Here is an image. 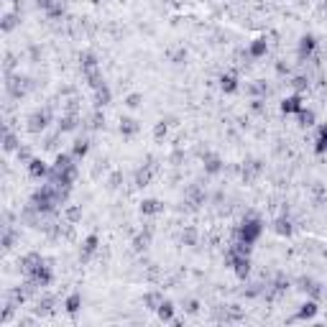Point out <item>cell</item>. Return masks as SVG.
I'll return each instance as SVG.
<instances>
[{"label":"cell","mask_w":327,"mask_h":327,"mask_svg":"<svg viewBox=\"0 0 327 327\" xmlns=\"http://www.w3.org/2000/svg\"><path fill=\"white\" fill-rule=\"evenodd\" d=\"M261 235H263V220L256 215V212H246L243 222H240L238 230H235V238L243 240V243H251V246H253Z\"/></svg>","instance_id":"1"},{"label":"cell","mask_w":327,"mask_h":327,"mask_svg":"<svg viewBox=\"0 0 327 327\" xmlns=\"http://www.w3.org/2000/svg\"><path fill=\"white\" fill-rule=\"evenodd\" d=\"M49 123H51V110L49 108H39V110H33L31 115H28V121H26V131L33 133V135H39V133H44L49 128Z\"/></svg>","instance_id":"2"},{"label":"cell","mask_w":327,"mask_h":327,"mask_svg":"<svg viewBox=\"0 0 327 327\" xmlns=\"http://www.w3.org/2000/svg\"><path fill=\"white\" fill-rule=\"evenodd\" d=\"M225 266L235 271V276L240 281H246L251 276V256H240V253H233L228 251V259H225Z\"/></svg>","instance_id":"3"},{"label":"cell","mask_w":327,"mask_h":327,"mask_svg":"<svg viewBox=\"0 0 327 327\" xmlns=\"http://www.w3.org/2000/svg\"><path fill=\"white\" fill-rule=\"evenodd\" d=\"M317 315H320V302H317V299H307V302L297 309V315L289 317V322H307V320H315Z\"/></svg>","instance_id":"4"},{"label":"cell","mask_w":327,"mask_h":327,"mask_svg":"<svg viewBox=\"0 0 327 327\" xmlns=\"http://www.w3.org/2000/svg\"><path fill=\"white\" fill-rule=\"evenodd\" d=\"M97 248H100V235H97V233H90V235L82 240V248H79V263L92 261V256L97 253Z\"/></svg>","instance_id":"5"},{"label":"cell","mask_w":327,"mask_h":327,"mask_svg":"<svg viewBox=\"0 0 327 327\" xmlns=\"http://www.w3.org/2000/svg\"><path fill=\"white\" fill-rule=\"evenodd\" d=\"M315 51H317V36H315V33H304V36L299 39V46H297V57H299V62L312 59Z\"/></svg>","instance_id":"6"},{"label":"cell","mask_w":327,"mask_h":327,"mask_svg":"<svg viewBox=\"0 0 327 327\" xmlns=\"http://www.w3.org/2000/svg\"><path fill=\"white\" fill-rule=\"evenodd\" d=\"M26 169H28V177H31V179H49V171H51V166H49L44 159H39V156H33V159L26 164Z\"/></svg>","instance_id":"7"},{"label":"cell","mask_w":327,"mask_h":327,"mask_svg":"<svg viewBox=\"0 0 327 327\" xmlns=\"http://www.w3.org/2000/svg\"><path fill=\"white\" fill-rule=\"evenodd\" d=\"M302 108H304V100H302V95H299V92L286 95V97L281 100V105H279V110H281L284 115H297Z\"/></svg>","instance_id":"8"},{"label":"cell","mask_w":327,"mask_h":327,"mask_svg":"<svg viewBox=\"0 0 327 327\" xmlns=\"http://www.w3.org/2000/svg\"><path fill=\"white\" fill-rule=\"evenodd\" d=\"M31 279H33L39 286H49V284L54 281V271H51V266H46V261H41L33 271H31Z\"/></svg>","instance_id":"9"},{"label":"cell","mask_w":327,"mask_h":327,"mask_svg":"<svg viewBox=\"0 0 327 327\" xmlns=\"http://www.w3.org/2000/svg\"><path fill=\"white\" fill-rule=\"evenodd\" d=\"M138 210H141L143 217H153V215H161V212H164V202L156 199V197H146V199L138 204Z\"/></svg>","instance_id":"10"},{"label":"cell","mask_w":327,"mask_h":327,"mask_svg":"<svg viewBox=\"0 0 327 327\" xmlns=\"http://www.w3.org/2000/svg\"><path fill=\"white\" fill-rule=\"evenodd\" d=\"M202 161H204V174L207 177H215V174H220L225 169V164H222V159L217 153H204Z\"/></svg>","instance_id":"11"},{"label":"cell","mask_w":327,"mask_h":327,"mask_svg":"<svg viewBox=\"0 0 327 327\" xmlns=\"http://www.w3.org/2000/svg\"><path fill=\"white\" fill-rule=\"evenodd\" d=\"M156 317H159V322H174V317H177V307H174V302L171 299H164L161 304H159V309H156Z\"/></svg>","instance_id":"12"},{"label":"cell","mask_w":327,"mask_h":327,"mask_svg":"<svg viewBox=\"0 0 327 327\" xmlns=\"http://www.w3.org/2000/svg\"><path fill=\"white\" fill-rule=\"evenodd\" d=\"M217 84H220V90H222L225 95H235V92L240 90V82H238L235 74H220Z\"/></svg>","instance_id":"13"},{"label":"cell","mask_w":327,"mask_h":327,"mask_svg":"<svg viewBox=\"0 0 327 327\" xmlns=\"http://www.w3.org/2000/svg\"><path fill=\"white\" fill-rule=\"evenodd\" d=\"M273 233H276V235H281V238H291L294 225H291V220L286 217V212H284L281 217H276V220H273Z\"/></svg>","instance_id":"14"},{"label":"cell","mask_w":327,"mask_h":327,"mask_svg":"<svg viewBox=\"0 0 327 327\" xmlns=\"http://www.w3.org/2000/svg\"><path fill=\"white\" fill-rule=\"evenodd\" d=\"M79 309H82V294H79V291H72V294L64 299V312L74 320V317L79 315Z\"/></svg>","instance_id":"15"},{"label":"cell","mask_w":327,"mask_h":327,"mask_svg":"<svg viewBox=\"0 0 327 327\" xmlns=\"http://www.w3.org/2000/svg\"><path fill=\"white\" fill-rule=\"evenodd\" d=\"M77 164V159L72 156V151H59L57 156H54V164H51V169L54 171H64L69 166H74Z\"/></svg>","instance_id":"16"},{"label":"cell","mask_w":327,"mask_h":327,"mask_svg":"<svg viewBox=\"0 0 327 327\" xmlns=\"http://www.w3.org/2000/svg\"><path fill=\"white\" fill-rule=\"evenodd\" d=\"M266 51H268V41H266V36L253 39V41H251V46H248V57H251V59H263V57H266Z\"/></svg>","instance_id":"17"},{"label":"cell","mask_w":327,"mask_h":327,"mask_svg":"<svg viewBox=\"0 0 327 327\" xmlns=\"http://www.w3.org/2000/svg\"><path fill=\"white\" fill-rule=\"evenodd\" d=\"M113 102V90L108 87V82L105 84H100L97 90H95V108H105V105H110Z\"/></svg>","instance_id":"18"},{"label":"cell","mask_w":327,"mask_h":327,"mask_svg":"<svg viewBox=\"0 0 327 327\" xmlns=\"http://www.w3.org/2000/svg\"><path fill=\"white\" fill-rule=\"evenodd\" d=\"M151 233H153V228H151V225H146V228H143V230L133 238V251H138V253H141V251H146V248H148V243H151Z\"/></svg>","instance_id":"19"},{"label":"cell","mask_w":327,"mask_h":327,"mask_svg":"<svg viewBox=\"0 0 327 327\" xmlns=\"http://www.w3.org/2000/svg\"><path fill=\"white\" fill-rule=\"evenodd\" d=\"M41 261H44V259H41L36 251H31V253H26V256L21 259V263H18V266H21V271H23L26 276H31V271H33V268H36Z\"/></svg>","instance_id":"20"},{"label":"cell","mask_w":327,"mask_h":327,"mask_svg":"<svg viewBox=\"0 0 327 327\" xmlns=\"http://www.w3.org/2000/svg\"><path fill=\"white\" fill-rule=\"evenodd\" d=\"M18 148H21V138L10 131V128H5V135H3V151H5V153H15Z\"/></svg>","instance_id":"21"},{"label":"cell","mask_w":327,"mask_h":327,"mask_svg":"<svg viewBox=\"0 0 327 327\" xmlns=\"http://www.w3.org/2000/svg\"><path fill=\"white\" fill-rule=\"evenodd\" d=\"M138 131H141V123L135 118H126V115L121 118V135L123 138H133Z\"/></svg>","instance_id":"22"},{"label":"cell","mask_w":327,"mask_h":327,"mask_svg":"<svg viewBox=\"0 0 327 327\" xmlns=\"http://www.w3.org/2000/svg\"><path fill=\"white\" fill-rule=\"evenodd\" d=\"M82 74H84V79H87V84H90L92 90H97L100 84H105V79H102V72H100V66H92V69H84Z\"/></svg>","instance_id":"23"},{"label":"cell","mask_w":327,"mask_h":327,"mask_svg":"<svg viewBox=\"0 0 327 327\" xmlns=\"http://www.w3.org/2000/svg\"><path fill=\"white\" fill-rule=\"evenodd\" d=\"M315 121H317V115H315V110H309V108H302V110L297 113V126H299V128H312Z\"/></svg>","instance_id":"24"},{"label":"cell","mask_w":327,"mask_h":327,"mask_svg":"<svg viewBox=\"0 0 327 327\" xmlns=\"http://www.w3.org/2000/svg\"><path fill=\"white\" fill-rule=\"evenodd\" d=\"M315 153L317 156H325L327 153V123H322L317 128V138H315Z\"/></svg>","instance_id":"25"},{"label":"cell","mask_w":327,"mask_h":327,"mask_svg":"<svg viewBox=\"0 0 327 327\" xmlns=\"http://www.w3.org/2000/svg\"><path fill=\"white\" fill-rule=\"evenodd\" d=\"M77 128H79V118L77 115H62L59 118V126H57L59 133H74Z\"/></svg>","instance_id":"26"},{"label":"cell","mask_w":327,"mask_h":327,"mask_svg":"<svg viewBox=\"0 0 327 327\" xmlns=\"http://www.w3.org/2000/svg\"><path fill=\"white\" fill-rule=\"evenodd\" d=\"M87 153H90V141H87V138H77V141L72 143V156H74L77 161H82Z\"/></svg>","instance_id":"27"},{"label":"cell","mask_w":327,"mask_h":327,"mask_svg":"<svg viewBox=\"0 0 327 327\" xmlns=\"http://www.w3.org/2000/svg\"><path fill=\"white\" fill-rule=\"evenodd\" d=\"M151 177H153V169H151V164H143L138 171H135V187H148V182H151Z\"/></svg>","instance_id":"28"},{"label":"cell","mask_w":327,"mask_h":327,"mask_svg":"<svg viewBox=\"0 0 327 327\" xmlns=\"http://www.w3.org/2000/svg\"><path fill=\"white\" fill-rule=\"evenodd\" d=\"M82 204H66L64 207V220L69 225H77V222H82Z\"/></svg>","instance_id":"29"},{"label":"cell","mask_w":327,"mask_h":327,"mask_svg":"<svg viewBox=\"0 0 327 327\" xmlns=\"http://www.w3.org/2000/svg\"><path fill=\"white\" fill-rule=\"evenodd\" d=\"M161 302H164V294H161V291H148V294H143V307L151 309V312H156Z\"/></svg>","instance_id":"30"},{"label":"cell","mask_w":327,"mask_h":327,"mask_svg":"<svg viewBox=\"0 0 327 327\" xmlns=\"http://www.w3.org/2000/svg\"><path fill=\"white\" fill-rule=\"evenodd\" d=\"M79 66H82V72H84V69H92V66H100L97 54H95V51H90V49H87V51H82V54H79Z\"/></svg>","instance_id":"31"},{"label":"cell","mask_w":327,"mask_h":327,"mask_svg":"<svg viewBox=\"0 0 327 327\" xmlns=\"http://www.w3.org/2000/svg\"><path fill=\"white\" fill-rule=\"evenodd\" d=\"M18 23H21L18 13H5V15H3V23H0V28H3V33H10L13 28H18Z\"/></svg>","instance_id":"32"},{"label":"cell","mask_w":327,"mask_h":327,"mask_svg":"<svg viewBox=\"0 0 327 327\" xmlns=\"http://www.w3.org/2000/svg\"><path fill=\"white\" fill-rule=\"evenodd\" d=\"M289 84H291V90H294V92H299V95H302V92H307L309 79H307L304 74H297V77H291V79H289Z\"/></svg>","instance_id":"33"},{"label":"cell","mask_w":327,"mask_h":327,"mask_svg":"<svg viewBox=\"0 0 327 327\" xmlns=\"http://www.w3.org/2000/svg\"><path fill=\"white\" fill-rule=\"evenodd\" d=\"M123 105H126L128 110H138V108L143 105V95H141V92H131V95H126Z\"/></svg>","instance_id":"34"},{"label":"cell","mask_w":327,"mask_h":327,"mask_svg":"<svg viewBox=\"0 0 327 327\" xmlns=\"http://www.w3.org/2000/svg\"><path fill=\"white\" fill-rule=\"evenodd\" d=\"M62 15H64V3H62V0H57V3L46 10V18H49V21H59Z\"/></svg>","instance_id":"35"},{"label":"cell","mask_w":327,"mask_h":327,"mask_svg":"<svg viewBox=\"0 0 327 327\" xmlns=\"http://www.w3.org/2000/svg\"><path fill=\"white\" fill-rule=\"evenodd\" d=\"M166 135H169V123H166V121H159V123L153 126V138H156V143H161Z\"/></svg>","instance_id":"36"},{"label":"cell","mask_w":327,"mask_h":327,"mask_svg":"<svg viewBox=\"0 0 327 327\" xmlns=\"http://www.w3.org/2000/svg\"><path fill=\"white\" fill-rule=\"evenodd\" d=\"M197 238H199V233H197V228H184V233H182V243L184 246H197Z\"/></svg>","instance_id":"37"},{"label":"cell","mask_w":327,"mask_h":327,"mask_svg":"<svg viewBox=\"0 0 327 327\" xmlns=\"http://www.w3.org/2000/svg\"><path fill=\"white\" fill-rule=\"evenodd\" d=\"M90 128H105V115H102V108H95L92 113V121H90Z\"/></svg>","instance_id":"38"},{"label":"cell","mask_w":327,"mask_h":327,"mask_svg":"<svg viewBox=\"0 0 327 327\" xmlns=\"http://www.w3.org/2000/svg\"><path fill=\"white\" fill-rule=\"evenodd\" d=\"M51 307H54V297H44V299H39L36 312H39V315H49V312H51Z\"/></svg>","instance_id":"39"},{"label":"cell","mask_w":327,"mask_h":327,"mask_svg":"<svg viewBox=\"0 0 327 327\" xmlns=\"http://www.w3.org/2000/svg\"><path fill=\"white\" fill-rule=\"evenodd\" d=\"M15 156H18V164H28V161L33 159V153H31L28 146H21V148L15 151Z\"/></svg>","instance_id":"40"},{"label":"cell","mask_w":327,"mask_h":327,"mask_svg":"<svg viewBox=\"0 0 327 327\" xmlns=\"http://www.w3.org/2000/svg\"><path fill=\"white\" fill-rule=\"evenodd\" d=\"M312 284H315V279H312V276H299V279H297V289H299V291H304V294L309 291V286H312Z\"/></svg>","instance_id":"41"},{"label":"cell","mask_w":327,"mask_h":327,"mask_svg":"<svg viewBox=\"0 0 327 327\" xmlns=\"http://www.w3.org/2000/svg\"><path fill=\"white\" fill-rule=\"evenodd\" d=\"M121 182H123V171H115V174L108 179V190H118V187H121Z\"/></svg>","instance_id":"42"},{"label":"cell","mask_w":327,"mask_h":327,"mask_svg":"<svg viewBox=\"0 0 327 327\" xmlns=\"http://www.w3.org/2000/svg\"><path fill=\"white\" fill-rule=\"evenodd\" d=\"M307 294H309V299H317V302H320V297H322V284H320V281H315V284L309 286V291H307Z\"/></svg>","instance_id":"43"},{"label":"cell","mask_w":327,"mask_h":327,"mask_svg":"<svg viewBox=\"0 0 327 327\" xmlns=\"http://www.w3.org/2000/svg\"><path fill=\"white\" fill-rule=\"evenodd\" d=\"M171 62H174V64H184V62H187V49H177V51L171 54Z\"/></svg>","instance_id":"44"},{"label":"cell","mask_w":327,"mask_h":327,"mask_svg":"<svg viewBox=\"0 0 327 327\" xmlns=\"http://www.w3.org/2000/svg\"><path fill=\"white\" fill-rule=\"evenodd\" d=\"M184 312H187V315H197V312H199V302H197V299H187V302H184Z\"/></svg>","instance_id":"45"},{"label":"cell","mask_w":327,"mask_h":327,"mask_svg":"<svg viewBox=\"0 0 327 327\" xmlns=\"http://www.w3.org/2000/svg\"><path fill=\"white\" fill-rule=\"evenodd\" d=\"M54 3H57V0H36V5H39V8L44 10V13H46V10H49V8H51Z\"/></svg>","instance_id":"46"},{"label":"cell","mask_w":327,"mask_h":327,"mask_svg":"<svg viewBox=\"0 0 327 327\" xmlns=\"http://www.w3.org/2000/svg\"><path fill=\"white\" fill-rule=\"evenodd\" d=\"M276 72H279V74H289V66H286V64H281V62H279V64H276Z\"/></svg>","instance_id":"47"}]
</instances>
